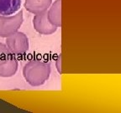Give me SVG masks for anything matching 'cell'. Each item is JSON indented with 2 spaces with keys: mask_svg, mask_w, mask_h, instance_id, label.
<instances>
[{
  "mask_svg": "<svg viewBox=\"0 0 121 113\" xmlns=\"http://www.w3.org/2000/svg\"><path fill=\"white\" fill-rule=\"evenodd\" d=\"M51 65L40 59L29 60L23 67V75L31 86H40L45 84L51 75Z\"/></svg>",
  "mask_w": 121,
  "mask_h": 113,
  "instance_id": "1",
  "label": "cell"
},
{
  "mask_svg": "<svg viewBox=\"0 0 121 113\" xmlns=\"http://www.w3.org/2000/svg\"><path fill=\"white\" fill-rule=\"evenodd\" d=\"M23 22L22 10L12 15H0V37L7 38L19 31Z\"/></svg>",
  "mask_w": 121,
  "mask_h": 113,
  "instance_id": "2",
  "label": "cell"
},
{
  "mask_svg": "<svg viewBox=\"0 0 121 113\" xmlns=\"http://www.w3.org/2000/svg\"><path fill=\"white\" fill-rule=\"evenodd\" d=\"M5 39L6 46L13 55H23L28 51L30 44L28 37L25 33L17 31Z\"/></svg>",
  "mask_w": 121,
  "mask_h": 113,
  "instance_id": "3",
  "label": "cell"
},
{
  "mask_svg": "<svg viewBox=\"0 0 121 113\" xmlns=\"http://www.w3.org/2000/svg\"><path fill=\"white\" fill-rule=\"evenodd\" d=\"M33 26L39 34L51 35L57 30V27L52 24L47 17V11L35 14L33 18Z\"/></svg>",
  "mask_w": 121,
  "mask_h": 113,
  "instance_id": "4",
  "label": "cell"
},
{
  "mask_svg": "<svg viewBox=\"0 0 121 113\" xmlns=\"http://www.w3.org/2000/svg\"><path fill=\"white\" fill-rule=\"evenodd\" d=\"M19 67L18 60L11 53L0 58V77H12L16 74Z\"/></svg>",
  "mask_w": 121,
  "mask_h": 113,
  "instance_id": "5",
  "label": "cell"
},
{
  "mask_svg": "<svg viewBox=\"0 0 121 113\" xmlns=\"http://www.w3.org/2000/svg\"><path fill=\"white\" fill-rule=\"evenodd\" d=\"M52 0H25V9L33 14L44 13L47 11Z\"/></svg>",
  "mask_w": 121,
  "mask_h": 113,
  "instance_id": "6",
  "label": "cell"
},
{
  "mask_svg": "<svg viewBox=\"0 0 121 113\" xmlns=\"http://www.w3.org/2000/svg\"><path fill=\"white\" fill-rule=\"evenodd\" d=\"M47 17L50 22L56 26L61 27V0H56L47 10Z\"/></svg>",
  "mask_w": 121,
  "mask_h": 113,
  "instance_id": "7",
  "label": "cell"
},
{
  "mask_svg": "<svg viewBox=\"0 0 121 113\" xmlns=\"http://www.w3.org/2000/svg\"><path fill=\"white\" fill-rule=\"evenodd\" d=\"M22 0H0V15L16 13L21 7Z\"/></svg>",
  "mask_w": 121,
  "mask_h": 113,
  "instance_id": "8",
  "label": "cell"
},
{
  "mask_svg": "<svg viewBox=\"0 0 121 113\" xmlns=\"http://www.w3.org/2000/svg\"><path fill=\"white\" fill-rule=\"evenodd\" d=\"M56 68L59 74H62V70H61V55H59L56 58Z\"/></svg>",
  "mask_w": 121,
  "mask_h": 113,
  "instance_id": "9",
  "label": "cell"
},
{
  "mask_svg": "<svg viewBox=\"0 0 121 113\" xmlns=\"http://www.w3.org/2000/svg\"><path fill=\"white\" fill-rule=\"evenodd\" d=\"M9 53H10V52H9V50L8 49L5 44L0 43V58H2L3 56L8 55Z\"/></svg>",
  "mask_w": 121,
  "mask_h": 113,
  "instance_id": "10",
  "label": "cell"
}]
</instances>
